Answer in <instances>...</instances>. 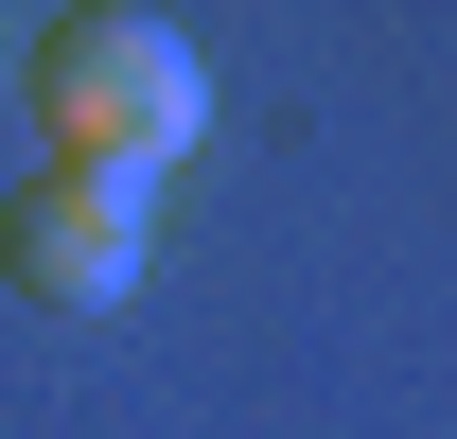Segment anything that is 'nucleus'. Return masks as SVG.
<instances>
[{
	"instance_id": "obj_1",
	"label": "nucleus",
	"mask_w": 457,
	"mask_h": 439,
	"mask_svg": "<svg viewBox=\"0 0 457 439\" xmlns=\"http://www.w3.org/2000/svg\"><path fill=\"white\" fill-rule=\"evenodd\" d=\"M212 141V70L176 18L141 0H71L36 36V159H106V176H176Z\"/></svg>"
},
{
	"instance_id": "obj_2",
	"label": "nucleus",
	"mask_w": 457,
	"mask_h": 439,
	"mask_svg": "<svg viewBox=\"0 0 457 439\" xmlns=\"http://www.w3.org/2000/svg\"><path fill=\"white\" fill-rule=\"evenodd\" d=\"M141 264H159V176L36 159L0 194V281H18L36 317H106V299H141Z\"/></svg>"
}]
</instances>
